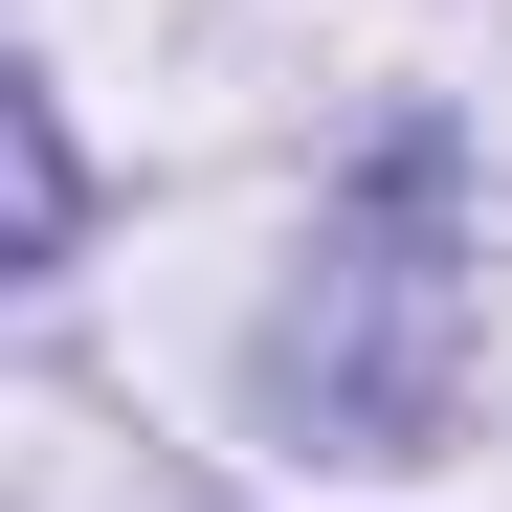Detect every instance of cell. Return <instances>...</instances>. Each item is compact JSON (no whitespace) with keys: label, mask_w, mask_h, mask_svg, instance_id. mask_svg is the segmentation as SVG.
Segmentation results:
<instances>
[{"label":"cell","mask_w":512,"mask_h":512,"mask_svg":"<svg viewBox=\"0 0 512 512\" xmlns=\"http://www.w3.org/2000/svg\"><path fill=\"white\" fill-rule=\"evenodd\" d=\"M446 334H468V290H446V156H379L357 179V245H334V312H290V401L334 423L357 468H401L423 423H446Z\"/></svg>","instance_id":"1"},{"label":"cell","mask_w":512,"mask_h":512,"mask_svg":"<svg viewBox=\"0 0 512 512\" xmlns=\"http://www.w3.org/2000/svg\"><path fill=\"white\" fill-rule=\"evenodd\" d=\"M45 245H67V134L0 90V268H45Z\"/></svg>","instance_id":"2"}]
</instances>
